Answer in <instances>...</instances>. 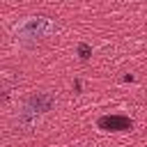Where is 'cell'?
<instances>
[{
  "label": "cell",
  "mask_w": 147,
  "mask_h": 147,
  "mask_svg": "<svg viewBox=\"0 0 147 147\" xmlns=\"http://www.w3.org/2000/svg\"><path fill=\"white\" fill-rule=\"evenodd\" d=\"M55 30H57V25L48 16H25L18 23H14V28H11L14 37L21 41H37V39L51 37Z\"/></svg>",
  "instance_id": "1"
},
{
  "label": "cell",
  "mask_w": 147,
  "mask_h": 147,
  "mask_svg": "<svg viewBox=\"0 0 147 147\" xmlns=\"http://www.w3.org/2000/svg\"><path fill=\"white\" fill-rule=\"evenodd\" d=\"M78 53H80V57H83V60H87V57L92 55V48H90V46H85V44H78Z\"/></svg>",
  "instance_id": "2"
}]
</instances>
